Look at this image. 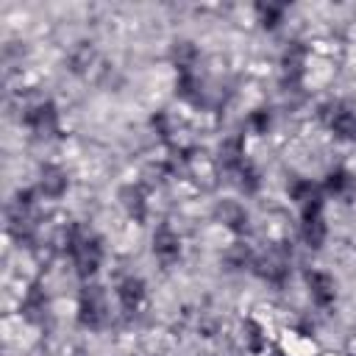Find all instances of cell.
Masks as SVG:
<instances>
[{"label": "cell", "instance_id": "1", "mask_svg": "<svg viewBox=\"0 0 356 356\" xmlns=\"http://www.w3.org/2000/svg\"><path fill=\"white\" fill-rule=\"evenodd\" d=\"M64 248L67 253L72 256V264H75V273L81 278H92L97 270H100V261H103V245L95 234H86L81 231L78 225H70L64 231Z\"/></svg>", "mask_w": 356, "mask_h": 356}, {"label": "cell", "instance_id": "2", "mask_svg": "<svg viewBox=\"0 0 356 356\" xmlns=\"http://www.w3.org/2000/svg\"><path fill=\"white\" fill-rule=\"evenodd\" d=\"M78 320L83 328H100L108 320V303H106V292L97 284H89L81 289L78 298Z\"/></svg>", "mask_w": 356, "mask_h": 356}, {"label": "cell", "instance_id": "3", "mask_svg": "<svg viewBox=\"0 0 356 356\" xmlns=\"http://www.w3.org/2000/svg\"><path fill=\"white\" fill-rule=\"evenodd\" d=\"M22 120H25V125L31 128V134L39 136V139H53V136H58V111H56V103H53V100H42V103L31 106Z\"/></svg>", "mask_w": 356, "mask_h": 356}, {"label": "cell", "instance_id": "4", "mask_svg": "<svg viewBox=\"0 0 356 356\" xmlns=\"http://www.w3.org/2000/svg\"><path fill=\"white\" fill-rule=\"evenodd\" d=\"M256 273L270 284H284L289 275V245H273L261 259H256Z\"/></svg>", "mask_w": 356, "mask_h": 356}, {"label": "cell", "instance_id": "5", "mask_svg": "<svg viewBox=\"0 0 356 356\" xmlns=\"http://www.w3.org/2000/svg\"><path fill=\"white\" fill-rule=\"evenodd\" d=\"M320 114L339 139H356V114L345 103H325Z\"/></svg>", "mask_w": 356, "mask_h": 356}, {"label": "cell", "instance_id": "6", "mask_svg": "<svg viewBox=\"0 0 356 356\" xmlns=\"http://www.w3.org/2000/svg\"><path fill=\"white\" fill-rule=\"evenodd\" d=\"M153 256H156L164 267H170V264H175V261L181 259V236H178L167 222L159 225L156 234H153Z\"/></svg>", "mask_w": 356, "mask_h": 356}, {"label": "cell", "instance_id": "7", "mask_svg": "<svg viewBox=\"0 0 356 356\" xmlns=\"http://www.w3.org/2000/svg\"><path fill=\"white\" fill-rule=\"evenodd\" d=\"M303 64H306V47L300 42H292L284 50V58H281V72H284V86L286 89H298L300 86Z\"/></svg>", "mask_w": 356, "mask_h": 356}, {"label": "cell", "instance_id": "8", "mask_svg": "<svg viewBox=\"0 0 356 356\" xmlns=\"http://www.w3.org/2000/svg\"><path fill=\"white\" fill-rule=\"evenodd\" d=\"M300 236H303V242H306L312 250L323 248V242H325V220H323V206L300 211Z\"/></svg>", "mask_w": 356, "mask_h": 356}, {"label": "cell", "instance_id": "9", "mask_svg": "<svg viewBox=\"0 0 356 356\" xmlns=\"http://www.w3.org/2000/svg\"><path fill=\"white\" fill-rule=\"evenodd\" d=\"M306 286H309L312 300L317 306H323V309H328L334 303V298H337V284H334V278L328 273H320V270L306 273Z\"/></svg>", "mask_w": 356, "mask_h": 356}, {"label": "cell", "instance_id": "10", "mask_svg": "<svg viewBox=\"0 0 356 356\" xmlns=\"http://www.w3.org/2000/svg\"><path fill=\"white\" fill-rule=\"evenodd\" d=\"M117 298H120V306L125 314H134L139 312V306L145 303V281L136 278V275H128L117 284Z\"/></svg>", "mask_w": 356, "mask_h": 356}, {"label": "cell", "instance_id": "11", "mask_svg": "<svg viewBox=\"0 0 356 356\" xmlns=\"http://www.w3.org/2000/svg\"><path fill=\"white\" fill-rule=\"evenodd\" d=\"M39 192L44 197H61L67 192V172L56 164H44L42 167V178H39Z\"/></svg>", "mask_w": 356, "mask_h": 356}, {"label": "cell", "instance_id": "12", "mask_svg": "<svg viewBox=\"0 0 356 356\" xmlns=\"http://www.w3.org/2000/svg\"><path fill=\"white\" fill-rule=\"evenodd\" d=\"M22 317L31 323H42L47 317V295L39 284H31V289L22 298Z\"/></svg>", "mask_w": 356, "mask_h": 356}, {"label": "cell", "instance_id": "13", "mask_svg": "<svg viewBox=\"0 0 356 356\" xmlns=\"http://www.w3.org/2000/svg\"><path fill=\"white\" fill-rule=\"evenodd\" d=\"M289 197L300 206V211L323 206V189H320L317 184H312V181H295V184L289 186Z\"/></svg>", "mask_w": 356, "mask_h": 356}, {"label": "cell", "instance_id": "14", "mask_svg": "<svg viewBox=\"0 0 356 356\" xmlns=\"http://www.w3.org/2000/svg\"><path fill=\"white\" fill-rule=\"evenodd\" d=\"M217 217L222 220L225 228H231V231H236V234L248 231V211H245V206H239L236 200H222V203L217 206Z\"/></svg>", "mask_w": 356, "mask_h": 356}, {"label": "cell", "instance_id": "15", "mask_svg": "<svg viewBox=\"0 0 356 356\" xmlns=\"http://www.w3.org/2000/svg\"><path fill=\"white\" fill-rule=\"evenodd\" d=\"M120 200H122L125 211H128L136 222H142V220H145V214H147V200H145V189H142V186H136V184L122 186Z\"/></svg>", "mask_w": 356, "mask_h": 356}, {"label": "cell", "instance_id": "16", "mask_svg": "<svg viewBox=\"0 0 356 356\" xmlns=\"http://www.w3.org/2000/svg\"><path fill=\"white\" fill-rule=\"evenodd\" d=\"M175 92L178 97H184L186 103H203V83L200 78L195 75V70H186V72H178V81H175Z\"/></svg>", "mask_w": 356, "mask_h": 356}, {"label": "cell", "instance_id": "17", "mask_svg": "<svg viewBox=\"0 0 356 356\" xmlns=\"http://www.w3.org/2000/svg\"><path fill=\"white\" fill-rule=\"evenodd\" d=\"M353 189H356V181H353V175L348 170L337 167V170H331L325 175V192L328 195H334V197H350Z\"/></svg>", "mask_w": 356, "mask_h": 356}, {"label": "cell", "instance_id": "18", "mask_svg": "<svg viewBox=\"0 0 356 356\" xmlns=\"http://www.w3.org/2000/svg\"><path fill=\"white\" fill-rule=\"evenodd\" d=\"M242 161H245V147H242V139H239V136L225 139V142L220 145V164H222L228 172H234V170H236Z\"/></svg>", "mask_w": 356, "mask_h": 356}, {"label": "cell", "instance_id": "19", "mask_svg": "<svg viewBox=\"0 0 356 356\" xmlns=\"http://www.w3.org/2000/svg\"><path fill=\"white\" fill-rule=\"evenodd\" d=\"M172 61L178 67V72H186V70H195V61H197V50L192 42H175L172 47Z\"/></svg>", "mask_w": 356, "mask_h": 356}, {"label": "cell", "instance_id": "20", "mask_svg": "<svg viewBox=\"0 0 356 356\" xmlns=\"http://www.w3.org/2000/svg\"><path fill=\"white\" fill-rule=\"evenodd\" d=\"M245 345L250 353H261L267 348V337H264V328L256 323V320H245Z\"/></svg>", "mask_w": 356, "mask_h": 356}, {"label": "cell", "instance_id": "21", "mask_svg": "<svg viewBox=\"0 0 356 356\" xmlns=\"http://www.w3.org/2000/svg\"><path fill=\"white\" fill-rule=\"evenodd\" d=\"M234 175H236V184H239V186H242L248 195L259 189V172H256V167H253L248 159H245V161H242V164L234 170Z\"/></svg>", "mask_w": 356, "mask_h": 356}, {"label": "cell", "instance_id": "22", "mask_svg": "<svg viewBox=\"0 0 356 356\" xmlns=\"http://www.w3.org/2000/svg\"><path fill=\"white\" fill-rule=\"evenodd\" d=\"M256 17H259L261 28H275V25L284 19V6H275V3H259V6H256Z\"/></svg>", "mask_w": 356, "mask_h": 356}, {"label": "cell", "instance_id": "23", "mask_svg": "<svg viewBox=\"0 0 356 356\" xmlns=\"http://www.w3.org/2000/svg\"><path fill=\"white\" fill-rule=\"evenodd\" d=\"M250 261H253V253H250V248H245V245H234V248L225 253V264H228L231 270H245V267H250Z\"/></svg>", "mask_w": 356, "mask_h": 356}, {"label": "cell", "instance_id": "24", "mask_svg": "<svg viewBox=\"0 0 356 356\" xmlns=\"http://www.w3.org/2000/svg\"><path fill=\"white\" fill-rule=\"evenodd\" d=\"M248 122H250V128H253L256 134H267V128H270V111H267V108H256Z\"/></svg>", "mask_w": 356, "mask_h": 356}, {"label": "cell", "instance_id": "25", "mask_svg": "<svg viewBox=\"0 0 356 356\" xmlns=\"http://www.w3.org/2000/svg\"><path fill=\"white\" fill-rule=\"evenodd\" d=\"M153 128L159 131L161 139H167V136H170V117H167L164 111H159V114L153 117Z\"/></svg>", "mask_w": 356, "mask_h": 356}]
</instances>
